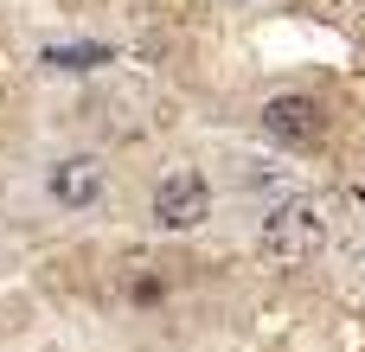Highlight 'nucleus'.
I'll return each instance as SVG.
<instances>
[{
    "label": "nucleus",
    "mask_w": 365,
    "mask_h": 352,
    "mask_svg": "<svg viewBox=\"0 0 365 352\" xmlns=\"http://www.w3.org/2000/svg\"><path fill=\"white\" fill-rule=\"evenodd\" d=\"M321 244H327V218L314 199H282L263 218V257H276V263H308Z\"/></svg>",
    "instance_id": "nucleus-1"
},
{
    "label": "nucleus",
    "mask_w": 365,
    "mask_h": 352,
    "mask_svg": "<svg viewBox=\"0 0 365 352\" xmlns=\"http://www.w3.org/2000/svg\"><path fill=\"white\" fill-rule=\"evenodd\" d=\"M154 224L160 231H199L205 218H212V186H205V173H192V167H173L160 186H154Z\"/></svg>",
    "instance_id": "nucleus-2"
},
{
    "label": "nucleus",
    "mask_w": 365,
    "mask_h": 352,
    "mask_svg": "<svg viewBox=\"0 0 365 352\" xmlns=\"http://www.w3.org/2000/svg\"><path fill=\"white\" fill-rule=\"evenodd\" d=\"M263 135L269 141H282V147H314L321 135H327V109L314 103V96H269L263 103Z\"/></svg>",
    "instance_id": "nucleus-3"
},
{
    "label": "nucleus",
    "mask_w": 365,
    "mask_h": 352,
    "mask_svg": "<svg viewBox=\"0 0 365 352\" xmlns=\"http://www.w3.org/2000/svg\"><path fill=\"white\" fill-rule=\"evenodd\" d=\"M103 186H109V167H103L96 154H71V160H58V167L45 173V192H51V205H64V212H90V205L103 199Z\"/></svg>",
    "instance_id": "nucleus-4"
},
{
    "label": "nucleus",
    "mask_w": 365,
    "mask_h": 352,
    "mask_svg": "<svg viewBox=\"0 0 365 352\" xmlns=\"http://www.w3.org/2000/svg\"><path fill=\"white\" fill-rule=\"evenodd\" d=\"M231 6H244V0H231Z\"/></svg>",
    "instance_id": "nucleus-5"
}]
</instances>
